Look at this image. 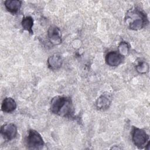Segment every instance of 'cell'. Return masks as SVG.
<instances>
[{"label": "cell", "instance_id": "cell-1", "mask_svg": "<svg viewBox=\"0 0 150 150\" xmlns=\"http://www.w3.org/2000/svg\"><path fill=\"white\" fill-rule=\"evenodd\" d=\"M50 111L63 117L72 118L74 117V108L70 97L56 96L54 97L50 104Z\"/></svg>", "mask_w": 150, "mask_h": 150}, {"label": "cell", "instance_id": "cell-2", "mask_svg": "<svg viewBox=\"0 0 150 150\" xmlns=\"http://www.w3.org/2000/svg\"><path fill=\"white\" fill-rule=\"evenodd\" d=\"M125 21L129 28L134 30L142 29L148 23L146 13L137 8L130 9L127 12Z\"/></svg>", "mask_w": 150, "mask_h": 150}, {"label": "cell", "instance_id": "cell-3", "mask_svg": "<svg viewBox=\"0 0 150 150\" xmlns=\"http://www.w3.org/2000/svg\"><path fill=\"white\" fill-rule=\"evenodd\" d=\"M132 140L138 148L149 149V137L145 130L135 127H133Z\"/></svg>", "mask_w": 150, "mask_h": 150}, {"label": "cell", "instance_id": "cell-4", "mask_svg": "<svg viewBox=\"0 0 150 150\" xmlns=\"http://www.w3.org/2000/svg\"><path fill=\"white\" fill-rule=\"evenodd\" d=\"M26 145L30 149H41L45 142L41 135L35 129H30L26 138Z\"/></svg>", "mask_w": 150, "mask_h": 150}, {"label": "cell", "instance_id": "cell-5", "mask_svg": "<svg viewBox=\"0 0 150 150\" xmlns=\"http://www.w3.org/2000/svg\"><path fill=\"white\" fill-rule=\"evenodd\" d=\"M17 132V127L13 123L4 124L1 128V134L6 141L13 139L16 137Z\"/></svg>", "mask_w": 150, "mask_h": 150}, {"label": "cell", "instance_id": "cell-6", "mask_svg": "<svg viewBox=\"0 0 150 150\" xmlns=\"http://www.w3.org/2000/svg\"><path fill=\"white\" fill-rule=\"evenodd\" d=\"M47 38L53 45H58L62 43V34L60 29L55 26H50L47 30Z\"/></svg>", "mask_w": 150, "mask_h": 150}, {"label": "cell", "instance_id": "cell-7", "mask_svg": "<svg viewBox=\"0 0 150 150\" xmlns=\"http://www.w3.org/2000/svg\"><path fill=\"white\" fill-rule=\"evenodd\" d=\"M123 57L118 52L111 51L107 53L105 56V62L110 66H118L121 63Z\"/></svg>", "mask_w": 150, "mask_h": 150}, {"label": "cell", "instance_id": "cell-8", "mask_svg": "<svg viewBox=\"0 0 150 150\" xmlns=\"http://www.w3.org/2000/svg\"><path fill=\"white\" fill-rule=\"evenodd\" d=\"M111 97L108 94H103L96 100V107L99 110H106L109 108L111 103Z\"/></svg>", "mask_w": 150, "mask_h": 150}, {"label": "cell", "instance_id": "cell-9", "mask_svg": "<svg viewBox=\"0 0 150 150\" xmlns=\"http://www.w3.org/2000/svg\"><path fill=\"white\" fill-rule=\"evenodd\" d=\"M47 62L50 69L57 70L61 67L63 63V59L61 56L57 54H54L48 58Z\"/></svg>", "mask_w": 150, "mask_h": 150}, {"label": "cell", "instance_id": "cell-10", "mask_svg": "<svg viewBox=\"0 0 150 150\" xmlns=\"http://www.w3.org/2000/svg\"><path fill=\"white\" fill-rule=\"evenodd\" d=\"M16 108V103L14 99L11 97H6L4 99L1 105V110L3 112L6 113L12 112Z\"/></svg>", "mask_w": 150, "mask_h": 150}, {"label": "cell", "instance_id": "cell-11", "mask_svg": "<svg viewBox=\"0 0 150 150\" xmlns=\"http://www.w3.org/2000/svg\"><path fill=\"white\" fill-rule=\"evenodd\" d=\"M4 5L8 11L12 13H16L21 7L22 1L19 0H7L4 2Z\"/></svg>", "mask_w": 150, "mask_h": 150}, {"label": "cell", "instance_id": "cell-12", "mask_svg": "<svg viewBox=\"0 0 150 150\" xmlns=\"http://www.w3.org/2000/svg\"><path fill=\"white\" fill-rule=\"evenodd\" d=\"M21 24L23 29L27 30L30 34H33L32 27L33 26V19L31 16H27L23 17L22 20Z\"/></svg>", "mask_w": 150, "mask_h": 150}, {"label": "cell", "instance_id": "cell-13", "mask_svg": "<svg viewBox=\"0 0 150 150\" xmlns=\"http://www.w3.org/2000/svg\"><path fill=\"white\" fill-rule=\"evenodd\" d=\"M129 51V45L125 41L120 43L118 46V52L122 56L125 57L128 55Z\"/></svg>", "mask_w": 150, "mask_h": 150}, {"label": "cell", "instance_id": "cell-14", "mask_svg": "<svg viewBox=\"0 0 150 150\" xmlns=\"http://www.w3.org/2000/svg\"><path fill=\"white\" fill-rule=\"evenodd\" d=\"M136 70L139 73H146L149 71V64L145 61L139 62L136 66Z\"/></svg>", "mask_w": 150, "mask_h": 150}]
</instances>
